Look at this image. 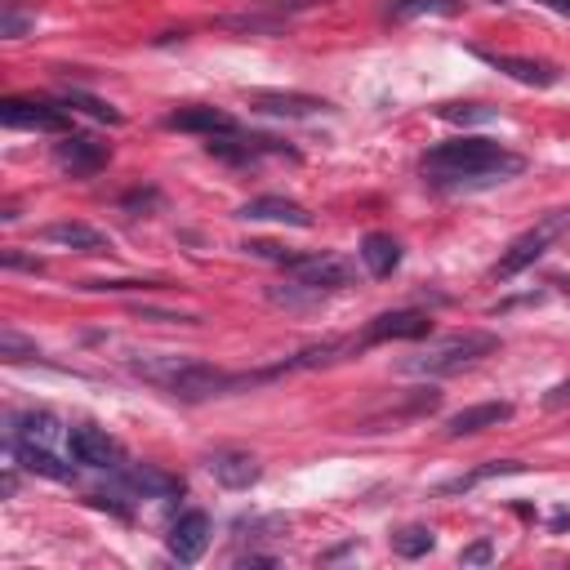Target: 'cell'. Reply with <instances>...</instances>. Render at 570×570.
Segmentation results:
<instances>
[{
    "instance_id": "cell-31",
    "label": "cell",
    "mask_w": 570,
    "mask_h": 570,
    "mask_svg": "<svg viewBox=\"0 0 570 570\" xmlns=\"http://www.w3.org/2000/svg\"><path fill=\"white\" fill-rule=\"evenodd\" d=\"M4 267H9V272H45L40 258H27V254H18V249H4Z\"/></svg>"
},
{
    "instance_id": "cell-1",
    "label": "cell",
    "mask_w": 570,
    "mask_h": 570,
    "mask_svg": "<svg viewBox=\"0 0 570 570\" xmlns=\"http://www.w3.org/2000/svg\"><path fill=\"white\" fill-rule=\"evenodd\" d=\"M525 169V156L490 142V138H450V142H436L423 151L419 160V174L432 191H445V196H468V191H485V187H499L508 178H517Z\"/></svg>"
},
{
    "instance_id": "cell-28",
    "label": "cell",
    "mask_w": 570,
    "mask_h": 570,
    "mask_svg": "<svg viewBox=\"0 0 570 570\" xmlns=\"http://www.w3.org/2000/svg\"><path fill=\"white\" fill-rule=\"evenodd\" d=\"M0 9H4V18H0V36H9V40H18V36L36 22V9H31V13H22V9H18V0H0Z\"/></svg>"
},
{
    "instance_id": "cell-11",
    "label": "cell",
    "mask_w": 570,
    "mask_h": 570,
    "mask_svg": "<svg viewBox=\"0 0 570 570\" xmlns=\"http://www.w3.org/2000/svg\"><path fill=\"white\" fill-rule=\"evenodd\" d=\"M111 160V151L102 142H94L89 134H62V142H53V165L71 178H89Z\"/></svg>"
},
{
    "instance_id": "cell-15",
    "label": "cell",
    "mask_w": 570,
    "mask_h": 570,
    "mask_svg": "<svg viewBox=\"0 0 570 570\" xmlns=\"http://www.w3.org/2000/svg\"><path fill=\"white\" fill-rule=\"evenodd\" d=\"M236 214H240L245 223H285V227H312V214H307L298 200H289V196H276V191L245 200Z\"/></svg>"
},
{
    "instance_id": "cell-35",
    "label": "cell",
    "mask_w": 570,
    "mask_h": 570,
    "mask_svg": "<svg viewBox=\"0 0 570 570\" xmlns=\"http://www.w3.org/2000/svg\"><path fill=\"white\" fill-rule=\"evenodd\" d=\"M0 490H4V499H13V490H18V472L13 468H4V485Z\"/></svg>"
},
{
    "instance_id": "cell-25",
    "label": "cell",
    "mask_w": 570,
    "mask_h": 570,
    "mask_svg": "<svg viewBox=\"0 0 570 570\" xmlns=\"http://www.w3.org/2000/svg\"><path fill=\"white\" fill-rule=\"evenodd\" d=\"M432 548H436V534H432L428 525H405V530L392 534V552L405 557V561H419V557H428Z\"/></svg>"
},
{
    "instance_id": "cell-34",
    "label": "cell",
    "mask_w": 570,
    "mask_h": 570,
    "mask_svg": "<svg viewBox=\"0 0 570 570\" xmlns=\"http://www.w3.org/2000/svg\"><path fill=\"white\" fill-rule=\"evenodd\" d=\"M120 205H125V209H147V205H156V191H129Z\"/></svg>"
},
{
    "instance_id": "cell-18",
    "label": "cell",
    "mask_w": 570,
    "mask_h": 570,
    "mask_svg": "<svg viewBox=\"0 0 570 570\" xmlns=\"http://www.w3.org/2000/svg\"><path fill=\"white\" fill-rule=\"evenodd\" d=\"M205 468H209V476H214L218 485H227V490H249V485L263 476L258 459L245 454V450H214V454L205 459Z\"/></svg>"
},
{
    "instance_id": "cell-17",
    "label": "cell",
    "mask_w": 570,
    "mask_h": 570,
    "mask_svg": "<svg viewBox=\"0 0 570 570\" xmlns=\"http://www.w3.org/2000/svg\"><path fill=\"white\" fill-rule=\"evenodd\" d=\"M4 441H31V445H49L53 450V441H67V428L49 410H22V414H9Z\"/></svg>"
},
{
    "instance_id": "cell-36",
    "label": "cell",
    "mask_w": 570,
    "mask_h": 570,
    "mask_svg": "<svg viewBox=\"0 0 570 570\" xmlns=\"http://www.w3.org/2000/svg\"><path fill=\"white\" fill-rule=\"evenodd\" d=\"M534 4H543V9H552V13H566V18H570V0H534Z\"/></svg>"
},
{
    "instance_id": "cell-7",
    "label": "cell",
    "mask_w": 570,
    "mask_h": 570,
    "mask_svg": "<svg viewBox=\"0 0 570 570\" xmlns=\"http://www.w3.org/2000/svg\"><path fill=\"white\" fill-rule=\"evenodd\" d=\"M205 151L218 156V160H227V165H236V169H249V165H258L263 156H289V160H294V147H285V142H276V138H267V134H245V129L205 138Z\"/></svg>"
},
{
    "instance_id": "cell-27",
    "label": "cell",
    "mask_w": 570,
    "mask_h": 570,
    "mask_svg": "<svg viewBox=\"0 0 570 570\" xmlns=\"http://www.w3.org/2000/svg\"><path fill=\"white\" fill-rule=\"evenodd\" d=\"M463 4L459 0H392V13L396 18H414V13H459Z\"/></svg>"
},
{
    "instance_id": "cell-16",
    "label": "cell",
    "mask_w": 570,
    "mask_h": 570,
    "mask_svg": "<svg viewBox=\"0 0 570 570\" xmlns=\"http://www.w3.org/2000/svg\"><path fill=\"white\" fill-rule=\"evenodd\" d=\"M165 129L178 134H200V138H218V134H236L240 125L223 111V107H178L165 116Z\"/></svg>"
},
{
    "instance_id": "cell-24",
    "label": "cell",
    "mask_w": 570,
    "mask_h": 570,
    "mask_svg": "<svg viewBox=\"0 0 570 570\" xmlns=\"http://www.w3.org/2000/svg\"><path fill=\"white\" fill-rule=\"evenodd\" d=\"M58 102H62V107H80L85 116H94V120H102V125H125V116H120L111 102H102V98H94V94H85V89H76V85H67V89L58 94Z\"/></svg>"
},
{
    "instance_id": "cell-8",
    "label": "cell",
    "mask_w": 570,
    "mask_h": 570,
    "mask_svg": "<svg viewBox=\"0 0 570 570\" xmlns=\"http://www.w3.org/2000/svg\"><path fill=\"white\" fill-rule=\"evenodd\" d=\"M0 120L9 129H40V134H71V116L58 102L45 98H4L0 102Z\"/></svg>"
},
{
    "instance_id": "cell-9",
    "label": "cell",
    "mask_w": 570,
    "mask_h": 570,
    "mask_svg": "<svg viewBox=\"0 0 570 570\" xmlns=\"http://www.w3.org/2000/svg\"><path fill=\"white\" fill-rule=\"evenodd\" d=\"M428 334H432V316L423 307H392V312H379L374 321H365L361 347L392 343V338H428Z\"/></svg>"
},
{
    "instance_id": "cell-22",
    "label": "cell",
    "mask_w": 570,
    "mask_h": 570,
    "mask_svg": "<svg viewBox=\"0 0 570 570\" xmlns=\"http://www.w3.org/2000/svg\"><path fill=\"white\" fill-rule=\"evenodd\" d=\"M361 263H365V272L370 276H392L396 267H401V245H396V236H387V232H370V236H361Z\"/></svg>"
},
{
    "instance_id": "cell-20",
    "label": "cell",
    "mask_w": 570,
    "mask_h": 570,
    "mask_svg": "<svg viewBox=\"0 0 570 570\" xmlns=\"http://www.w3.org/2000/svg\"><path fill=\"white\" fill-rule=\"evenodd\" d=\"M517 410L508 401H485V405H468L459 414L445 419V436H472V432H485V428H499L508 423Z\"/></svg>"
},
{
    "instance_id": "cell-26",
    "label": "cell",
    "mask_w": 570,
    "mask_h": 570,
    "mask_svg": "<svg viewBox=\"0 0 570 570\" xmlns=\"http://www.w3.org/2000/svg\"><path fill=\"white\" fill-rule=\"evenodd\" d=\"M436 116L450 120V125H485V120H494L499 111L485 107V102H445V107H436Z\"/></svg>"
},
{
    "instance_id": "cell-32",
    "label": "cell",
    "mask_w": 570,
    "mask_h": 570,
    "mask_svg": "<svg viewBox=\"0 0 570 570\" xmlns=\"http://www.w3.org/2000/svg\"><path fill=\"white\" fill-rule=\"evenodd\" d=\"M85 289H156V281H89Z\"/></svg>"
},
{
    "instance_id": "cell-14",
    "label": "cell",
    "mask_w": 570,
    "mask_h": 570,
    "mask_svg": "<svg viewBox=\"0 0 570 570\" xmlns=\"http://www.w3.org/2000/svg\"><path fill=\"white\" fill-rule=\"evenodd\" d=\"M116 481L129 494H138V499H174V494H183V481L169 476V472H160V468H151V463H120L116 468Z\"/></svg>"
},
{
    "instance_id": "cell-12",
    "label": "cell",
    "mask_w": 570,
    "mask_h": 570,
    "mask_svg": "<svg viewBox=\"0 0 570 570\" xmlns=\"http://www.w3.org/2000/svg\"><path fill=\"white\" fill-rule=\"evenodd\" d=\"M249 107L263 116H285V120H303V116H321L330 111L325 98L312 94H285V89H249Z\"/></svg>"
},
{
    "instance_id": "cell-37",
    "label": "cell",
    "mask_w": 570,
    "mask_h": 570,
    "mask_svg": "<svg viewBox=\"0 0 570 570\" xmlns=\"http://www.w3.org/2000/svg\"><path fill=\"white\" fill-rule=\"evenodd\" d=\"M561 401H570V383H561V387H552V396H548V405H561Z\"/></svg>"
},
{
    "instance_id": "cell-6",
    "label": "cell",
    "mask_w": 570,
    "mask_h": 570,
    "mask_svg": "<svg viewBox=\"0 0 570 570\" xmlns=\"http://www.w3.org/2000/svg\"><path fill=\"white\" fill-rule=\"evenodd\" d=\"M67 459L71 463H80V468H94V472H116L120 463H125V450H120V441L107 432V428H98V423H76V428H67Z\"/></svg>"
},
{
    "instance_id": "cell-4",
    "label": "cell",
    "mask_w": 570,
    "mask_h": 570,
    "mask_svg": "<svg viewBox=\"0 0 570 570\" xmlns=\"http://www.w3.org/2000/svg\"><path fill=\"white\" fill-rule=\"evenodd\" d=\"M499 352V334H485V330H468V334H450L441 343H432L428 352L419 356H405L401 370L405 374H423V379H445V374H459L468 365H476L481 356Z\"/></svg>"
},
{
    "instance_id": "cell-5",
    "label": "cell",
    "mask_w": 570,
    "mask_h": 570,
    "mask_svg": "<svg viewBox=\"0 0 570 570\" xmlns=\"http://www.w3.org/2000/svg\"><path fill=\"white\" fill-rule=\"evenodd\" d=\"M570 232V209H552L543 223H534L530 232H521L503 254H499V263L490 267V276L494 281H512V276H521L530 263H539L548 249H552V240L557 236H566Z\"/></svg>"
},
{
    "instance_id": "cell-2",
    "label": "cell",
    "mask_w": 570,
    "mask_h": 570,
    "mask_svg": "<svg viewBox=\"0 0 570 570\" xmlns=\"http://www.w3.org/2000/svg\"><path fill=\"white\" fill-rule=\"evenodd\" d=\"M129 370L142 383H151V387H160V392H169V396H178L187 405H200V401H214V396H227V392L281 379L276 365L227 374V370H218V365H209L200 356H129Z\"/></svg>"
},
{
    "instance_id": "cell-19",
    "label": "cell",
    "mask_w": 570,
    "mask_h": 570,
    "mask_svg": "<svg viewBox=\"0 0 570 570\" xmlns=\"http://www.w3.org/2000/svg\"><path fill=\"white\" fill-rule=\"evenodd\" d=\"M4 450H9V459H13L18 468H27V472H36V476H49V481H71V476H76V468H71V463H62L49 445L4 441Z\"/></svg>"
},
{
    "instance_id": "cell-13",
    "label": "cell",
    "mask_w": 570,
    "mask_h": 570,
    "mask_svg": "<svg viewBox=\"0 0 570 570\" xmlns=\"http://www.w3.org/2000/svg\"><path fill=\"white\" fill-rule=\"evenodd\" d=\"M205 548H209V517L200 508H191L169 525V552H174V561L196 566L205 557Z\"/></svg>"
},
{
    "instance_id": "cell-21",
    "label": "cell",
    "mask_w": 570,
    "mask_h": 570,
    "mask_svg": "<svg viewBox=\"0 0 570 570\" xmlns=\"http://www.w3.org/2000/svg\"><path fill=\"white\" fill-rule=\"evenodd\" d=\"M40 240H49V245H62V249H80V254H102V249H111V240L98 232V227H89V223H49V227H40Z\"/></svg>"
},
{
    "instance_id": "cell-3",
    "label": "cell",
    "mask_w": 570,
    "mask_h": 570,
    "mask_svg": "<svg viewBox=\"0 0 570 570\" xmlns=\"http://www.w3.org/2000/svg\"><path fill=\"white\" fill-rule=\"evenodd\" d=\"M285 272H289V285L267 289V298L281 303V307H307V303H321L325 294H343L347 285H356L352 263L338 258V254H321V249H312L303 263H294Z\"/></svg>"
},
{
    "instance_id": "cell-30",
    "label": "cell",
    "mask_w": 570,
    "mask_h": 570,
    "mask_svg": "<svg viewBox=\"0 0 570 570\" xmlns=\"http://www.w3.org/2000/svg\"><path fill=\"white\" fill-rule=\"evenodd\" d=\"M490 557H494V548H490V539H476V543H468V548L459 552V561H463V566H485Z\"/></svg>"
},
{
    "instance_id": "cell-33",
    "label": "cell",
    "mask_w": 570,
    "mask_h": 570,
    "mask_svg": "<svg viewBox=\"0 0 570 570\" xmlns=\"http://www.w3.org/2000/svg\"><path fill=\"white\" fill-rule=\"evenodd\" d=\"M138 316H147V321H196V316H187V312H160V307H138Z\"/></svg>"
},
{
    "instance_id": "cell-23",
    "label": "cell",
    "mask_w": 570,
    "mask_h": 570,
    "mask_svg": "<svg viewBox=\"0 0 570 570\" xmlns=\"http://www.w3.org/2000/svg\"><path fill=\"white\" fill-rule=\"evenodd\" d=\"M508 472H525V463H517V459H490V463H481V468H472V472H463V476L441 481V494H468V490H476L481 481L508 476Z\"/></svg>"
},
{
    "instance_id": "cell-10",
    "label": "cell",
    "mask_w": 570,
    "mask_h": 570,
    "mask_svg": "<svg viewBox=\"0 0 570 570\" xmlns=\"http://www.w3.org/2000/svg\"><path fill=\"white\" fill-rule=\"evenodd\" d=\"M472 58H481L485 67H494L508 80L530 85V89H552L561 80V71L552 62H543V58H517V53H494V49H472Z\"/></svg>"
},
{
    "instance_id": "cell-29",
    "label": "cell",
    "mask_w": 570,
    "mask_h": 570,
    "mask_svg": "<svg viewBox=\"0 0 570 570\" xmlns=\"http://www.w3.org/2000/svg\"><path fill=\"white\" fill-rule=\"evenodd\" d=\"M0 356L4 361H27V356H40V347L31 338H22L18 330H0Z\"/></svg>"
}]
</instances>
